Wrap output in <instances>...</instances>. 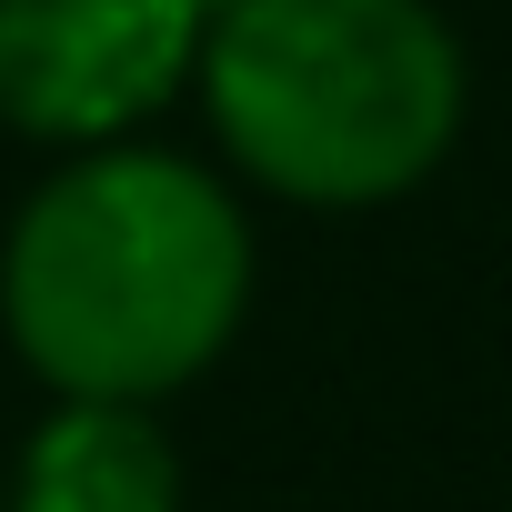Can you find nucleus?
Returning <instances> with one entry per match:
<instances>
[{
	"instance_id": "obj_1",
	"label": "nucleus",
	"mask_w": 512,
	"mask_h": 512,
	"mask_svg": "<svg viewBox=\"0 0 512 512\" xmlns=\"http://www.w3.org/2000/svg\"><path fill=\"white\" fill-rule=\"evenodd\" d=\"M251 312V211L161 141L71 151L0 231V332L51 402H171Z\"/></svg>"
},
{
	"instance_id": "obj_2",
	"label": "nucleus",
	"mask_w": 512,
	"mask_h": 512,
	"mask_svg": "<svg viewBox=\"0 0 512 512\" xmlns=\"http://www.w3.org/2000/svg\"><path fill=\"white\" fill-rule=\"evenodd\" d=\"M241 181L302 211H372L442 171L472 111L432 0H231L191 71Z\"/></svg>"
},
{
	"instance_id": "obj_3",
	"label": "nucleus",
	"mask_w": 512,
	"mask_h": 512,
	"mask_svg": "<svg viewBox=\"0 0 512 512\" xmlns=\"http://www.w3.org/2000/svg\"><path fill=\"white\" fill-rule=\"evenodd\" d=\"M201 31L191 0H0V121L61 161L141 141L191 91Z\"/></svg>"
},
{
	"instance_id": "obj_4",
	"label": "nucleus",
	"mask_w": 512,
	"mask_h": 512,
	"mask_svg": "<svg viewBox=\"0 0 512 512\" xmlns=\"http://www.w3.org/2000/svg\"><path fill=\"white\" fill-rule=\"evenodd\" d=\"M181 442L151 402H51L11 472H0V512H181Z\"/></svg>"
},
{
	"instance_id": "obj_5",
	"label": "nucleus",
	"mask_w": 512,
	"mask_h": 512,
	"mask_svg": "<svg viewBox=\"0 0 512 512\" xmlns=\"http://www.w3.org/2000/svg\"><path fill=\"white\" fill-rule=\"evenodd\" d=\"M191 11H201V21H221V11H231V0H191Z\"/></svg>"
}]
</instances>
